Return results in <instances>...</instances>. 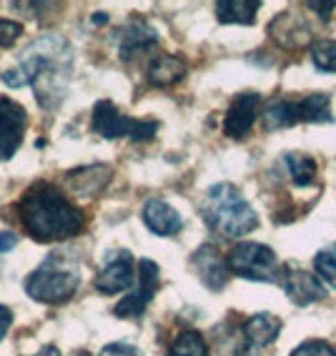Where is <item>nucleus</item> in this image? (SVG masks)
<instances>
[{"mask_svg": "<svg viewBox=\"0 0 336 356\" xmlns=\"http://www.w3.org/2000/svg\"><path fill=\"white\" fill-rule=\"evenodd\" d=\"M111 181V168L108 165H88V168H76V171L65 173V184L78 196H98Z\"/></svg>", "mask_w": 336, "mask_h": 356, "instance_id": "15", "label": "nucleus"}, {"mask_svg": "<svg viewBox=\"0 0 336 356\" xmlns=\"http://www.w3.org/2000/svg\"><path fill=\"white\" fill-rule=\"evenodd\" d=\"M281 331V318L273 314H254L251 318H246V324L241 329L243 356H259L261 351L266 349L269 343L276 341Z\"/></svg>", "mask_w": 336, "mask_h": 356, "instance_id": "10", "label": "nucleus"}, {"mask_svg": "<svg viewBox=\"0 0 336 356\" xmlns=\"http://www.w3.org/2000/svg\"><path fill=\"white\" fill-rule=\"evenodd\" d=\"M15 246H18V234L3 231V234H0V254H8V251H13Z\"/></svg>", "mask_w": 336, "mask_h": 356, "instance_id": "28", "label": "nucleus"}, {"mask_svg": "<svg viewBox=\"0 0 336 356\" xmlns=\"http://www.w3.org/2000/svg\"><path fill=\"white\" fill-rule=\"evenodd\" d=\"M143 223L148 226V231H153L156 236H176L184 229V218L173 206H168L161 198H148L143 204Z\"/></svg>", "mask_w": 336, "mask_h": 356, "instance_id": "14", "label": "nucleus"}, {"mask_svg": "<svg viewBox=\"0 0 336 356\" xmlns=\"http://www.w3.org/2000/svg\"><path fill=\"white\" fill-rule=\"evenodd\" d=\"M261 113V96L256 90H243L231 101L226 121H223V131L231 138H243L251 131V126L256 123Z\"/></svg>", "mask_w": 336, "mask_h": 356, "instance_id": "9", "label": "nucleus"}, {"mask_svg": "<svg viewBox=\"0 0 336 356\" xmlns=\"http://www.w3.org/2000/svg\"><path fill=\"white\" fill-rule=\"evenodd\" d=\"M3 83L10 88L31 86L35 90V98L43 108H56L63 101L65 86L70 78V45L65 38L48 33L43 38L33 40L18 65L13 70L3 73Z\"/></svg>", "mask_w": 336, "mask_h": 356, "instance_id": "1", "label": "nucleus"}, {"mask_svg": "<svg viewBox=\"0 0 336 356\" xmlns=\"http://www.w3.org/2000/svg\"><path fill=\"white\" fill-rule=\"evenodd\" d=\"M156 43H159L156 31H153L151 26H146V23L136 20V23H131L121 35V58L123 60H131L134 56L148 51V48H153Z\"/></svg>", "mask_w": 336, "mask_h": 356, "instance_id": "17", "label": "nucleus"}, {"mask_svg": "<svg viewBox=\"0 0 336 356\" xmlns=\"http://www.w3.org/2000/svg\"><path fill=\"white\" fill-rule=\"evenodd\" d=\"M309 8H311V10H319V15H321L323 20H329L331 13H334L336 3H334V0H326V3H309Z\"/></svg>", "mask_w": 336, "mask_h": 356, "instance_id": "30", "label": "nucleus"}, {"mask_svg": "<svg viewBox=\"0 0 336 356\" xmlns=\"http://www.w3.org/2000/svg\"><path fill=\"white\" fill-rule=\"evenodd\" d=\"M23 35V26L15 20H0V48H10Z\"/></svg>", "mask_w": 336, "mask_h": 356, "instance_id": "26", "label": "nucleus"}, {"mask_svg": "<svg viewBox=\"0 0 336 356\" xmlns=\"http://www.w3.org/2000/svg\"><path fill=\"white\" fill-rule=\"evenodd\" d=\"M28 113L13 98L0 96V163L10 161L18 153L26 136Z\"/></svg>", "mask_w": 336, "mask_h": 356, "instance_id": "8", "label": "nucleus"}, {"mask_svg": "<svg viewBox=\"0 0 336 356\" xmlns=\"http://www.w3.org/2000/svg\"><path fill=\"white\" fill-rule=\"evenodd\" d=\"M311 60L321 73H336V40H319L311 45Z\"/></svg>", "mask_w": 336, "mask_h": 356, "instance_id": "23", "label": "nucleus"}, {"mask_svg": "<svg viewBox=\"0 0 336 356\" xmlns=\"http://www.w3.org/2000/svg\"><path fill=\"white\" fill-rule=\"evenodd\" d=\"M229 271L241 279L248 281H264V284H273L281 281L279 276V259L271 248L256 241H241L236 243L229 251Z\"/></svg>", "mask_w": 336, "mask_h": 356, "instance_id": "5", "label": "nucleus"}, {"mask_svg": "<svg viewBox=\"0 0 336 356\" xmlns=\"http://www.w3.org/2000/svg\"><path fill=\"white\" fill-rule=\"evenodd\" d=\"M168 356H209V343L198 331H181L171 343Z\"/></svg>", "mask_w": 336, "mask_h": 356, "instance_id": "22", "label": "nucleus"}, {"mask_svg": "<svg viewBox=\"0 0 336 356\" xmlns=\"http://www.w3.org/2000/svg\"><path fill=\"white\" fill-rule=\"evenodd\" d=\"M134 286V256L118 251L95 276V289L101 293H121Z\"/></svg>", "mask_w": 336, "mask_h": 356, "instance_id": "12", "label": "nucleus"}, {"mask_svg": "<svg viewBox=\"0 0 336 356\" xmlns=\"http://www.w3.org/2000/svg\"><path fill=\"white\" fill-rule=\"evenodd\" d=\"M78 284H81L78 268L63 266V259L53 254L43 266L35 268L26 279V291L31 299L40 301V304L58 306L73 299V293L78 291Z\"/></svg>", "mask_w": 336, "mask_h": 356, "instance_id": "4", "label": "nucleus"}, {"mask_svg": "<svg viewBox=\"0 0 336 356\" xmlns=\"http://www.w3.org/2000/svg\"><path fill=\"white\" fill-rule=\"evenodd\" d=\"M281 286H284V291L289 293V299L296 306H309L326 299V289H323L321 279L314 276L311 271H304V268H291V266L284 268Z\"/></svg>", "mask_w": 336, "mask_h": 356, "instance_id": "11", "label": "nucleus"}, {"mask_svg": "<svg viewBox=\"0 0 336 356\" xmlns=\"http://www.w3.org/2000/svg\"><path fill=\"white\" fill-rule=\"evenodd\" d=\"M186 70H189V65H186L184 58L163 53V56H156L151 60L146 78L156 88H166V86H173V83L181 81V78L186 76Z\"/></svg>", "mask_w": 336, "mask_h": 356, "instance_id": "16", "label": "nucleus"}, {"mask_svg": "<svg viewBox=\"0 0 336 356\" xmlns=\"http://www.w3.org/2000/svg\"><path fill=\"white\" fill-rule=\"evenodd\" d=\"M201 213L209 229L221 238H241L248 231H254L259 223L251 204L231 184L211 186L201 206Z\"/></svg>", "mask_w": 336, "mask_h": 356, "instance_id": "3", "label": "nucleus"}, {"mask_svg": "<svg viewBox=\"0 0 336 356\" xmlns=\"http://www.w3.org/2000/svg\"><path fill=\"white\" fill-rule=\"evenodd\" d=\"M284 163L296 186L314 184V178H317V161L311 159V156H304V153H286Z\"/></svg>", "mask_w": 336, "mask_h": 356, "instance_id": "21", "label": "nucleus"}, {"mask_svg": "<svg viewBox=\"0 0 336 356\" xmlns=\"http://www.w3.org/2000/svg\"><path fill=\"white\" fill-rule=\"evenodd\" d=\"M264 126L266 131H279V128H289L298 123V111L296 101H286V98H273L264 108Z\"/></svg>", "mask_w": 336, "mask_h": 356, "instance_id": "20", "label": "nucleus"}, {"mask_svg": "<svg viewBox=\"0 0 336 356\" xmlns=\"http://www.w3.org/2000/svg\"><path fill=\"white\" fill-rule=\"evenodd\" d=\"M33 356H61V351H58L56 346H45V349H40L38 354H33Z\"/></svg>", "mask_w": 336, "mask_h": 356, "instance_id": "31", "label": "nucleus"}, {"mask_svg": "<svg viewBox=\"0 0 336 356\" xmlns=\"http://www.w3.org/2000/svg\"><path fill=\"white\" fill-rule=\"evenodd\" d=\"M314 268H317L319 279L336 289V246L321 248L317 254V259H314Z\"/></svg>", "mask_w": 336, "mask_h": 356, "instance_id": "24", "label": "nucleus"}, {"mask_svg": "<svg viewBox=\"0 0 336 356\" xmlns=\"http://www.w3.org/2000/svg\"><path fill=\"white\" fill-rule=\"evenodd\" d=\"M98 356H141L136 346L131 343H123V341H115V343H108L103 346V351Z\"/></svg>", "mask_w": 336, "mask_h": 356, "instance_id": "27", "label": "nucleus"}, {"mask_svg": "<svg viewBox=\"0 0 336 356\" xmlns=\"http://www.w3.org/2000/svg\"><path fill=\"white\" fill-rule=\"evenodd\" d=\"M90 126L98 136L103 138H121V136H131L134 140H151L159 131L156 121H136L128 118L121 111L115 108L111 101H98L93 106V118Z\"/></svg>", "mask_w": 336, "mask_h": 356, "instance_id": "6", "label": "nucleus"}, {"mask_svg": "<svg viewBox=\"0 0 336 356\" xmlns=\"http://www.w3.org/2000/svg\"><path fill=\"white\" fill-rule=\"evenodd\" d=\"M196 274L201 276V281L211 291H221L229 281V264L221 259V254L214 246H201L191 259Z\"/></svg>", "mask_w": 336, "mask_h": 356, "instance_id": "13", "label": "nucleus"}, {"mask_svg": "<svg viewBox=\"0 0 336 356\" xmlns=\"http://www.w3.org/2000/svg\"><path fill=\"white\" fill-rule=\"evenodd\" d=\"M256 10H259V3L254 0H218L216 3V18L221 23L251 26L256 20Z\"/></svg>", "mask_w": 336, "mask_h": 356, "instance_id": "18", "label": "nucleus"}, {"mask_svg": "<svg viewBox=\"0 0 336 356\" xmlns=\"http://www.w3.org/2000/svg\"><path fill=\"white\" fill-rule=\"evenodd\" d=\"M159 291V266L148 259L138 261V284L134 291H128V296L123 301H118L113 309V314L118 318H138L146 312V306L153 301Z\"/></svg>", "mask_w": 336, "mask_h": 356, "instance_id": "7", "label": "nucleus"}, {"mask_svg": "<svg viewBox=\"0 0 336 356\" xmlns=\"http://www.w3.org/2000/svg\"><path fill=\"white\" fill-rule=\"evenodd\" d=\"M93 20H95V23H106L108 15H93Z\"/></svg>", "mask_w": 336, "mask_h": 356, "instance_id": "32", "label": "nucleus"}, {"mask_svg": "<svg viewBox=\"0 0 336 356\" xmlns=\"http://www.w3.org/2000/svg\"><path fill=\"white\" fill-rule=\"evenodd\" d=\"M291 356H336L334 346L326 341H319V339H309L301 346L291 351Z\"/></svg>", "mask_w": 336, "mask_h": 356, "instance_id": "25", "label": "nucleus"}, {"mask_svg": "<svg viewBox=\"0 0 336 356\" xmlns=\"http://www.w3.org/2000/svg\"><path fill=\"white\" fill-rule=\"evenodd\" d=\"M20 221L28 234L40 243H56L73 238L86 229V216L73 201H68L58 186L33 184L18 201Z\"/></svg>", "mask_w": 336, "mask_h": 356, "instance_id": "2", "label": "nucleus"}, {"mask_svg": "<svg viewBox=\"0 0 336 356\" xmlns=\"http://www.w3.org/2000/svg\"><path fill=\"white\" fill-rule=\"evenodd\" d=\"M10 324H13V314H10V309H8V306L0 304V341L6 339Z\"/></svg>", "mask_w": 336, "mask_h": 356, "instance_id": "29", "label": "nucleus"}, {"mask_svg": "<svg viewBox=\"0 0 336 356\" xmlns=\"http://www.w3.org/2000/svg\"><path fill=\"white\" fill-rule=\"evenodd\" d=\"M296 111H298V123L334 121V115H331V98L326 93H309L306 98L296 101Z\"/></svg>", "mask_w": 336, "mask_h": 356, "instance_id": "19", "label": "nucleus"}]
</instances>
